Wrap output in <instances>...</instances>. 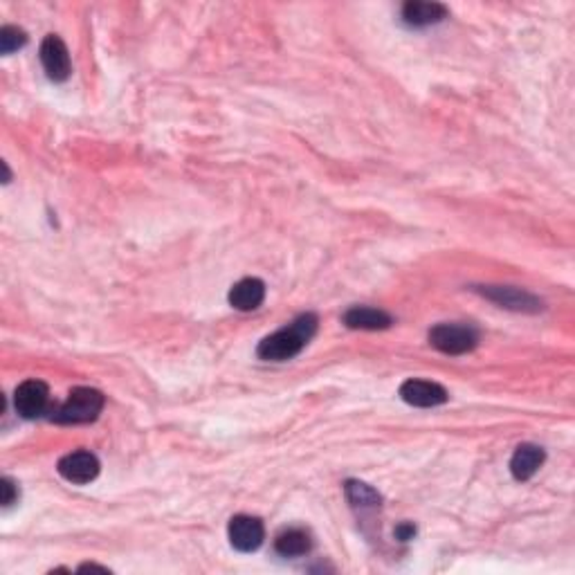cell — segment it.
<instances>
[{
  "label": "cell",
  "mask_w": 575,
  "mask_h": 575,
  "mask_svg": "<svg viewBox=\"0 0 575 575\" xmlns=\"http://www.w3.org/2000/svg\"><path fill=\"white\" fill-rule=\"evenodd\" d=\"M317 315L306 312L299 315L292 324L283 326L277 333L268 335L256 347V356L268 362H286L297 357L306 348V344L315 338L317 333Z\"/></svg>",
  "instance_id": "1"
},
{
  "label": "cell",
  "mask_w": 575,
  "mask_h": 575,
  "mask_svg": "<svg viewBox=\"0 0 575 575\" xmlns=\"http://www.w3.org/2000/svg\"><path fill=\"white\" fill-rule=\"evenodd\" d=\"M104 394L93 386H77L68 394L66 403L54 409L52 422L59 425H84V422L97 421V416L104 409Z\"/></svg>",
  "instance_id": "2"
},
{
  "label": "cell",
  "mask_w": 575,
  "mask_h": 575,
  "mask_svg": "<svg viewBox=\"0 0 575 575\" xmlns=\"http://www.w3.org/2000/svg\"><path fill=\"white\" fill-rule=\"evenodd\" d=\"M430 344L445 356H463L479 344V333L468 324H436L430 330Z\"/></svg>",
  "instance_id": "3"
},
{
  "label": "cell",
  "mask_w": 575,
  "mask_h": 575,
  "mask_svg": "<svg viewBox=\"0 0 575 575\" xmlns=\"http://www.w3.org/2000/svg\"><path fill=\"white\" fill-rule=\"evenodd\" d=\"M227 537L229 544H232L234 549L241 551V553H252V551H256L264 544L265 526L259 517H252V515H236V517L229 519Z\"/></svg>",
  "instance_id": "4"
},
{
  "label": "cell",
  "mask_w": 575,
  "mask_h": 575,
  "mask_svg": "<svg viewBox=\"0 0 575 575\" xmlns=\"http://www.w3.org/2000/svg\"><path fill=\"white\" fill-rule=\"evenodd\" d=\"M48 404L50 389L41 380H25L14 391V409H16L18 416L27 418V421L43 416L48 412Z\"/></svg>",
  "instance_id": "5"
},
{
  "label": "cell",
  "mask_w": 575,
  "mask_h": 575,
  "mask_svg": "<svg viewBox=\"0 0 575 575\" xmlns=\"http://www.w3.org/2000/svg\"><path fill=\"white\" fill-rule=\"evenodd\" d=\"M41 63H43L45 75L52 81H66L72 72L70 63V52H68V45L59 39L57 34H48L41 43L39 50Z\"/></svg>",
  "instance_id": "6"
},
{
  "label": "cell",
  "mask_w": 575,
  "mask_h": 575,
  "mask_svg": "<svg viewBox=\"0 0 575 575\" xmlns=\"http://www.w3.org/2000/svg\"><path fill=\"white\" fill-rule=\"evenodd\" d=\"M57 470L66 481L77 483V486H86V483L95 481L97 475H99V459L93 452L77 450V452L66 454L59 461Z\"/></svg>",
  "instance_id": "7"
},
{
  "label": "cell",
  "mask_w": 575,
  "mask_h": 575,
  "mask_svg": "<svg viewBox=\"0 0 575 575\" xmlns=\"http://www.w3.org/2000/svg\"><path fill=\"white\" fill-rule=\"evenodd\" d=\"M479 292L490 301H495L496 306L508 308V311L517 312H540L542 311V299H537L535 294L526 292V290L510 288V286H483Z\"/></svg>",
  "instance_id": "8"
},
{
  "label": "cell",
  "mask_w": 575,
  "mask_h": 575,
  "mask_svg": "<svg viewBox=\"0 0 575 575\" xmlns=\"http://www.w3.org/2000/svg\"><path fill=\"white\" fill-rule=\"evenodd\" d=\"M400 398L404 400L412 407H421V409H430V407H441L450 400L448 391L441 385L430 383V380H407L400 386Z\"/></svg>",
  "instance_id": "9"
},
{
  "label": "cell",
  "mask_w": 575,
  "mask_h": 575,
  "mask_svg": "<svg viewBox=\"0 0 575 575\" xmlns=\"http://www.w3.org/2000/svg\"><path fill=\"white\" fill-rule=\"evenodd\" d=\"M546 461V452L540 445L524 443L515 450L513 459H510V475L517 481H528L537 475Z\"/></svg>",
  "instance_id": "10"
},
{
  "label": "cell",
  "mask_w": 575,
  "mask_h": 575,
  "mask_svg": "<svg viewBox=\"0 0 575 575\" xmlns=\"http://www.w3.org/2000/svg\"><path fill=\"white\" fill-rule=\"evenodd\" d=\"M227 299H229V306L236 308V311L241 312L256 311L265 299V283L256 277L241 279V282L234 283L232 290H229Z\"/></svg>",
  "instance_id": "11"
},
{
  "label": "cell",
  "mask_w": 575,
  "mask_h": 575,
  "mask_svg": "<svg viewBox=\"0 0 575 575\" xmlns=\"http://www.w3.org/2000/svg\"><path fill=\"white\" fill-rule=\"evenodd\" d=\"M344 324L356 330H385L394 324V317L380 308L353 306L344 312Z\"/></svg>",
  "instance_id": "12"
},
{
  "label": "cell",
  "mask_w": 575,
  "mask_h": 575,
  "mask_svg": "<svg viewBox=\"0 0 575 575\" xmlns=\"http://www.w3.org/2000/svg\"><path fill=\"white\" fill-rule=\"evenodd\" d=\"M448 18V7L441 3H425V0H409L403 5V21L412 27L436 25Z\"/></svg>",
  "instance_id": "13"
},
{
  "label": "cell",
  "mask_w": 575,
  "mask_h": 575,
  "mask_svg": "<svg viewBox=\"0 0 575 575\" xmlns=\"http://www.w3.org/2000/svg\"><path fill=\"white\" fill-rule=\"evenodd\" d=\"M311 549L312 537L303 528H288V531L279 533L277 540H274V551L282 558H301V555L311 553Z\"/></svg>",
  "instance_id": "14"
},
{
  "label": "cell",
  "mask_w": 575,
  "mask_h": 575,
  "mask_svg": "<svg viewBox=\"0 0 575 575\" xmlns=\"http://www.w3.org/2000/svg\"><path fill=\"white\" fill-rule=\"evenodd\" d=\"M344 492H347L348 504H351L356 510H360V513L378 510L380 504H383V496L378 495V490H374V487L365 481L348 479L347 483H344Z\"/></svg>",
  "instance_id": "15"
},
{
  "label": "cell",
  "mask_w": 575,
  "mask_h": 575,
  "mask_svg": "<svg viewBox=\"0 0 575 575\" xmlns=\"http://www.w3.org/2000/svg\"><path fill=\"white\" fill-rule=\"evenodd\" d=\"M27 43V34L25 30L16 25H5L0 30V52L3 54H12L16 50H21L23 45Z\"/></svg>",
  "instance_id": "16"
},
{
  "label": "cell",
  "mask_w": 575,
  "mask_h": 575,
  "mask_svg": "<svg viewBox=\"0 0 575 575\" xmlns=\"http://www.w3.org/2000/svg\"><path fill=\"white\" fill-rule=\"evenodd\" d=\"M0 490H3V505H5V508H9L12 504H16L18 486L12 479H9V477H3V481H0Z\"/></svg>",
  "instance_id": "17"
},
{
  "label": "cell",
  "mask_w": 575,
  "mask_h": 575,
  "mask_svg": "<svg viewBox=\"0 0 575 575\" xmlns=\"http://www.w3.org/2000/svg\"><path fill=\"white\" fill-rule=\"evenodd\" d=\"M394 535L398 537L400 542H409V540H413V537H416V526H413V524H409V522H403V524H398V526H395Z\"/></svg>",
  "instance_id": "18"
},
{
  "label": "cell",
  "mask_w": 575,
  "mask_h": 575,
  "mask_svg": "<svg viewBox=\"0 0 575 575\" xmlns=\"http://www.w3.org/2000/svg\"><path fill=\"white\" fill-rule=\"evenodd\" d=\"M79 571H108V569L99 567V564H81Z\"/></svg>",
  "instance_id": "19"
}]
</instances>
